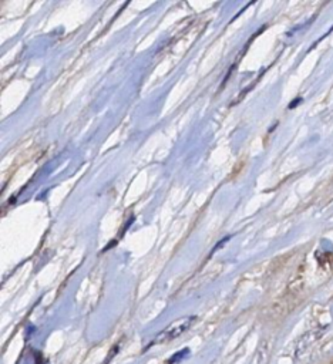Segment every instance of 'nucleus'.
<instances>
[{
	"label": "nucleus",
	"mask_w": 333,
	"mask_h": 364,
	"mask_svg": "<svg viewBox=\"0 0 333 364\" xmlns=\"http://www.w3.org/2000/svg\"><path fill=\"white\" fill-rule=\"evenodd\" d=\"M188 353H189V350H182L181 353H178V354L172 355V357H171V360H168V363H166V364H172V363H174V361H176V360H178V361H179V360H182L181 357H182L184 354H188Z\"/></svg>",
	"instance_id": "obj_2"
},
{
	"label": "nucleus",
	"mask_w": 333,
	"mask_h": 364,
	"mask_svg": "<svg viewBox=\"0 0 333 364\" xmlns=\"http://www.w3.org/2000/svg\"><path fill=\"white\" fill-rule=\"evenodd\" d=\"M194 320H195V317H182V318L171 323L168 327H165L161 333L157 334V337L152 340V343H149V346L166 343V341H171V340L179 337L182 333H185L192 326Z\"/></svg>",
	"instance_id": "obj_1"
}]
</instances>
